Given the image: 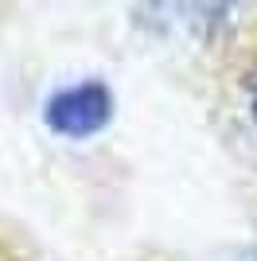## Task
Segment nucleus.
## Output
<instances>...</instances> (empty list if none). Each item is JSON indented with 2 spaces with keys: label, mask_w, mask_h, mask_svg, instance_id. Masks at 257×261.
<instances>
[{
  "label": "nucleus",
  "mask_w": 257,
  "mask_h": 261,
  "mask_svg": "<svg viewBox=\"0 0 257 261\" xmlns=\"http://www.w3.org/2000/svg\"><path fill=\"white\" fill-rule=\"evenodd\" d=\"M109 121V90L101 82H82V86L63 90L47 106V125L63 137H90Z\"/></svg>",
  "instance_id": "obj_1"
},
{
  "label": "nucleus",
  "mask_w": 257,
  "mask_h": 261,
  "mask_svg": "<svg viewBox=\"0 0 257 261\" xmlns=\"http://www.w3.org/2000/svg\"><path fill=\"white\" fill-rule=\"evenodd\" d=\"M253 117H257V94H253Z\"/></svg>",
  "instance_id": "obj_2"
}]
</instances>
